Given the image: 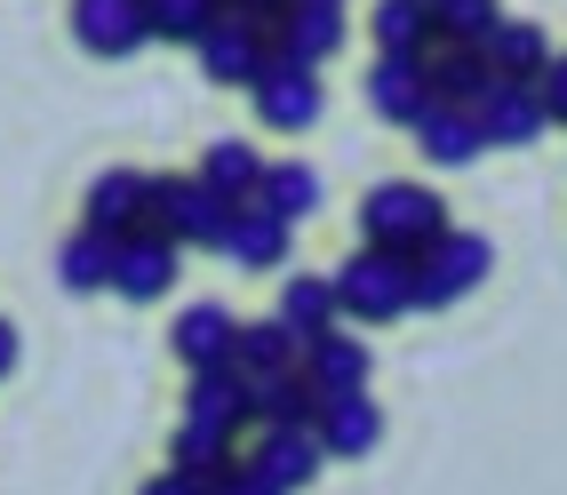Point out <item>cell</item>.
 I'll return each instance as SVG.
<instances>
[{
  "instance_id": "cell-1",
  "label": "cell",
  "mask_w": 567,
  "mask_h": 495,
  "mask_svg": "<svg viewBox=\"0 0 567 495\" xmlns=\"http://www.w3.org/2000/svg\"><path fill=\"white\" fill-rule=\"evenodd\" d=\"M336 303H344V320H368V328H384V320H400V312H415V280H408V256H392V248H375V240H360L344 264H336Z\"/></svg>"
},
{
  "instance_id": "cell-2",
  "label": "cell",
  "mask_w": 567,
  "mask_h": 495,
  "mask_svg": "<svg viewBox=\"0 0 567 495\" xmlns=\"http://www.w3.org/2000/svg\"><path fill=\"white\" fill-rule=\"evenodd\" d=\"M440 233H447V200L424 193V184H375L360 208V240L392 248V256H424Z\"/></svg>"
},
{
  "instance_id": "cell-3",
  "label": "cell",
  "mask_w": 567,
  "mask_h": 495,
  "mask_svg": "<svg viewBox=\"0 0 567 495\" xmlns=\"http://www.w3.org/2000/svg\"><path fill=\"white\" fill-rule=\"evenodd\" d=\"M487 264H496V248H487L480 233H447L424 248V256H408V280H415V312H447V303H464L480 280H487Z\"/></svg>"
},
{
  "instance_id": "cell-4",
  "label": "cell",
  "mask_w": 567,
  "mask_h": 495,
  "mask_svg": "<svg viewBox=\"0 0 567 495\" xmlns=\"http://www.w3.org/2000/svg\"><path fill=\"white\" fill-rule=\"evenodd\" d=\"M200 64H208V81L216 89H256L264 81V64H272V17H248V9H224L208 32H200Z\"/></svg>"
},
{
  "instance_id": "cell-5",
  "label": "cell",
  "mask_w": 567,
  "mask_h": 495,
  "mask_svg": "<svg viewBox=\"0 0 567 495\" xmlns=\"http://www.w3.org/2000/svg\"><path fill=\"white\" fill-rule=\"evenodd\" d=\"M240 200H224L200 176H153V224L184 248H224V224H233Z\"/></svg>"
},
{
  "instance_id": "cell-6",
  "label": "cell",
  "mask_w": 567,
  "mask_h": 495,
  "mask_svg": "<svg viewBox=\"0 0 567 495\" xmlns=\"http://www.w3.org/2000/svg\"><path fill=\"white\" fill-rule=\"evenodd\" d=\"M248 96H256V121H264V128H280V136L320 128V112H328L320 64H296V56H280V49H272V64H264V81H256Z\"/></svg>"
},
{
  "instance_id": "cell-7",
  "label": "cell",
  "mask_w": 567,
  "mask_h": 495,
  "mask_svg": "<svg viewBox=\"0 0 567 495\" xmlns=\"http://www.w3.org/2000/svg\"><path fill=\"white\" fill-rule=\"evenodd\" d=\"M176 256H184V240H168L161 224L121 233V256H112V296H128V303L168 296V288H176Z\"/></svg>"
},
{
  "instance_id": "cell-8",
  "label": "cell",
  "mask_w": 567,
  "mask_h": 495,
  "mask_svg": "<svg viewBox=\"0 0 567 495\" xmlns=\"http://www.w3.org/2000/svg\"><path fill=\"white\" fill-rule=\"evenodd\" d=\"M320 464H328V447H320V424H264V440L248 447V472L256 479H272V487H305V479H320Z\"/></svg>"
},
{
  "instance_id": "cell-9",
  "label": "cell",
  "mask_w": 567,
  "mask_h": 495,
  "mask_svg": "<svg viewBox=\"0 0 567 495\" xmlns=\"http://www.w3.org/2000/svg\"><path fill=\"white\" fill-rule=\"evenodd\" d=\"M72 41L89 56H136L153 41V17L144 0H72Z\"/></svg>"
},
{
  "instance_id": "cell-10",
  "label": "cell",
  "mask_w": 567,
  "mask_h": 495,
  "mask_svg": "<svg viewBox=\"0 0 567 495\" xmlns=\"http://www.w3.org/2000/svg\"><path fill=\"white\" fill-rule=\"evenodd\" d=\"M368 104H375V121L415 128V121L432 112V56H375V72H368Z\"/></svg>"
},
{
  "instance_id": "cell-11",
  "label": "cell",
  "mask_w": 567,
  "mask_h": 495,
  "mask_svg": "<svg viewBox=\"0 0 567 495\" xmlns=\"http://www.w3.org/2000/svg\"><path fill=\"white\" fill-rule=\"evenodd\" d=\"M312 424H320L328 464H360V455L384 447V408H375L368 392H336V400H320Z\"/></svg>"
},
{
  "instance_id": "cell-12",
  "label": "cell",
  "mask_w": 567,
  "mask_h": 495,
  "mask_svg": "<svg viewBox=\"0 0 567 495\" xmlns=\"http://www.w3.org/2000/svg\"><path fill=\"white\" fill-rule=\"evenodd\" d=\"M288 240H296V224L280 208H264V200H240L233 224H224V256L240 264V272H280L288 264Z\"/></svg>"
},
{
  "instance_id": "cell-13",
  "label": "cell",
  "mask_w": 567,
  "mask_h": 495,
  "mask_svg": "<svg viewBox=\"0 0 567 495\" xmlns=\"http://www.w3.org/2000/svg\"><path fill=\"white\" fill-rule=\"evenodd\" d=\"M480 128L487 144H536L551 128V104H544V81H496L480 104Z\"/></svg>"
},
{
  "instance_id": "cell-14",
  "label": "cell",
  "mask_w": 567,
  "mask_h": 495,
  "mask_svg": "<svg viewBox=\"0 0 567 495\" xmlns=\"http://www.w3.org/2000/svg\"><path fill=\"white\" fill-rule=\"evenodd\" d=\"M184 424H208V432H233L256 424L248 415V375L240 368H193V384H184Z\"/></svg>"
},
{
  "instance_id": "cell-15",
  "label": "cell",
  "mask_w": 567,
  "mask_h": 495,
  "mask_svg": "<svg viewBox=\"0 0 567 495\" xmlns=\"http://www.w3.org/2000/svg\"><path fill=\"white\" fill-rule=\"evenodd\" d=\"M272 41L296 64H328L336 49H344V0H296V9L272 24Z\"/></svg>"
},
{
  "instance_id": "cell-16",
  "label": "cell",
  "mask_w": 567,
  "mask_h": 495,
  "mask_svg": "<svg viewBox=\"0 0 567 495\" xmlns=\"http://www.w3.org/2000/svg\"><path fill=\"white\" fill-rule=\"evenodd\" d=\"M89 224L96 233H136V224H153V176H136V168H104L89 184Z\"/></svg>"
},
{
  "instance_id": "cell-17",
  "label": "cell",
  "mask_w": 567,
  "mask_h": 495,
  "mask_svg": "<svg viewBox=\"0 0 567 495\" xmlns=\"http://www.w3.org/2000/svg\"><path fill=\"white\" fill-rule=\"evenodd\" d=\"M415 144H424L432 168H472V152H487V128H480V112L432 96V112L415 121Z\"/></svg>"
},
{
  "instance_id": "cell-18",
  "label": "cell",
  "mask_w": 567,
  "mask_h": 495,
  "mask_svg": "<svg viewBox=\"0 0 567 495\" xmlns=\"http://www.w3.org/2000/svg\"><path fill=\"white\" fill-rule=\"evenodd\" d=\"M368 344L360 336H344V328H328V336H312L305 344V375H312V392L320 400H336V392H368Z\"/></svg>"
},
{
  "instance_id": "cell-19",
  "label": "cell",
  "mask_w": 567,
  "mask_h": 495,
  "mask_svg": "<svg viewBox=\"0 0 567 495\" xmlns=\"http://www.w3.org/2000/svg\"><path fill=\"white\" fill-rule=\"evenodd\" d=\"M496 81H504V72L487 64V49H464V41H440V49H432V96H440V104L480 112Z\"/></svg>"
},
{
  "instance_id": "cell-20",
  "label": "cell",
  "mask_w": 567,
  "mask_h": 495,
  "mask_svg": "<svg viewBox=\"0 0 567 495\" xmlns=\"http://www.w3.org/2000/svg\"><path fill=\"white\" fill-rule=\"evenodd\" d=\"M233 352H240V320L224 303H193L176 320V360L184 368H233Z\"/></svg>"
},
{
  "instance_id": "cell-21",
  "label": "cell",
  "mask_w": 567,
  "mask_h": 495,
  "mask_svg": "<svg viewBox=\"0 0 567 495\" xmlns=\"http://www.w3.org/2000/svg\"><path fill=\"white\" fill-rule=\"evenodd\" d=\"M480 49L504 81H544L551 72V41H544V24H527V17H496V32H487Z\"/></svg>"
},
{
  "instance_id": "cell-22",
  "label": "cell",
  "mask_w": 567,
  "mask_h": 495,
  "mask_svg": "<svg viewBox=\"0 0 567 495\" xmlns=\"http://www.w3.org/2000/svg\"><path fill=\"white\" fill-rule=\"evenodd\" d=\"M368 32H375V56H432V41H440L432 0H375Z\"/></svg>"
},
{
  "instance_id": "cell-23",
  "label": "cell",
  "mask_w": 567,
  "mask_h": 495,
  "mask_svg": "<svg viewBox=\"0 0 567 495\" xmlns=\"http://www.w3.org/2000/svg\"><path fill=\"white\" fill-rule=\"evenodd\" d=\"M233 368L248 375H280V368H305V336H296L280 312L272 320H240V352H233Z\"/></svg>"
},
{
  "instance_id": "cell-24",
  "label": "cell",
  "mask_w": 567,
  "mask_h": 495,
  "mask_svg": "<svg viewBox=\"0 0 567 495\" xmlns=\"http://www.w3.org/2000/svg\"><path fill=\"white\" fill-rule=\"evenodd\" d=\"M248 415H256V424H312V415H320V392H312L305 368L256 375V384H248Z\"/></svg>"
},
{
  "instance_id": "cell-25",
  "label": "cell",
  "mask_w": 567,
  "mask_h": 495,
  "mask_svg": "<svg viewBox=\"0 0 567 495\" xmlns=\"http://www.w3.org/2000/svg\"><path fill=\"white\" fill-rule=\"evenodd\" d=\"M272 312H280V320H288V328L312 344V336H328L336 320H344V303H336V280H320V272H296V280H280V303H272Z\"/></svg>"
},
{
  "instance_id": "cell-26",
  "label": "cell",
  "mask_w": 567,
  "mask_h": 495,
  "mask_svg": "<svg viewBox=\"0 0 567 495\" xmlns=\"http://www.w3.org/2000/svg\"><path fill=\"white\" fill-rule=\"evenodd\" d=\"M200 184H216L224 200H256V184H264V161H256V144H240V136H216L208 152H200V168H193Z\"/></svg>"
},
{
  "instance_id": "cell-27",
  "label": "cell",
  "mask_w": 567,
  "mask_h": 495,
  "mask_svg": "<svg viewBox=\"0 0 567 495\" xmlns=\"http://www.w3.org/2000/svg\"><path fill=\"white\" fill-rule=\"evenodd\" d=\"M112 256H121V240L96 233V224H81V233L64 240L56 272H64V288H72V296H96V288H112Z\"/></svg>"
},
{
  "instance_id": "cell-28",
  "label": "cell",
  "mask_w": 567,
  "mask_h": 495,
  "mask_svg": "<svg viewBox=\"0 0 567 495\" xmlns=\"http://www.w3.org/2000/svg\"><path fill=\"white\" fill-rule=\"evenodd\" d=\"M256 200H264V208H280V216L296 224V216H312V208H320V176H312L305 161H280V168H264Z\"/></svg>"
},
{
  "instance_id": "cell-29",
  "label": "cell",
  "mask_w": 567,
  "mask_h": 495,
  "mask_svg": "<svg viewBox=\"0 0 567 495\" xmlns=\"http://www.w3.org/2000/svg\"><path fill=\"white\" fill-rule=\"evenodd\" d=\"M224 9H233V0H144V17H153L161 41H200Z\"/></svg>"
},
{
  "instance_id": "cell-30",
  "label": "cell",
  "mask_w": 567,
  "mask_h": 495,
  "mask_svg": "<svg viewBox=\"0 0 567 495\" xmlns=\"http://www.w3.org/2000/svg\"><path fill=\"white\" fill-rule=\"evenodd\" d=\"M496 0H432V24H440V41H464V49H480L487 32H496Z\"/></svg>"
},
{
  "instance_id": "cell-31",
  "label": "cell",
  "mask_w": 567,
  "mask_h": 495,
  "mask_svg": "<svg viewBox=\"0 0 567 495\" xmlns=\"http://www.w3.org/2000/svg\"><path fill=\"white\" fill-rule=\"evenodd\" d=\"M208 495H288V487H272V479H256V472L240 464V472H224V479H216Z\"/></svg>"
},
{
  "instance_id": "cell-32",
  "label": "cell",
  "mask_w": 567,
  "mask_h": 495,
  "mask_svg": "<svg viewBox=\"0 0 567 495\" xmlns=\"http://www.w3.org/2000/svg\"><path fill=\"white\" fill-rule=\"evenodd\" d=\"M544 104H551V121L567 128V56H551V72H544Z\"/></svg>"
},
{
  "instance_id": "cell-33",
  "label": "cell",
  "mask_w": 567,
  "mask_h": 495,
  "mask_svg": "<svg viewBox=\"0 0 567 495\" xmlns=\"http://www.w3.org/2000/svg\"><path fill=\"white\" fill-rule=\"evenodd\" d=\"M144 495H200V479H184V472H161V479H144Z\"/></svg>"
},
{
  "instance_id": "cell-34",
  "label": "cell",
  "mask_w": 567,
  "mask_h": 495,
  "mask_svg": "<svg viewBox=\"0 0 567 495\" xmlns=\"http://www.w3.org/2000/svg\"><path fill=\"white\" fill-rule=\"evenodd\" d=\"M233 9H248V17H272V24H280V17L296 9V0H233Z\"/></svg>"
},
{
  "instance_id": "cell-35",
  "label": "cell",
  "mask_w": 567,
  "mask_h": 495,
  "mask_svg": "<svg viewBox=\"0 0 567 495\" xmlns=\"http://www.w3.org/2000/svg\"><path fill=\"white\" fill-rule=\"evenodd\" d=\"M9 368H17V328L0 320V375H9Z\"/></svg>"
}]
</instances>
